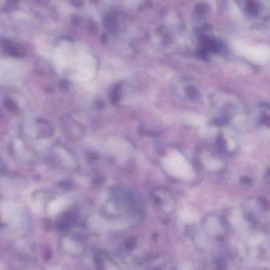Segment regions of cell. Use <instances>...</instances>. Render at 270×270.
Returning a JSON list of instances; mask_svg holds the SVG:
<instances>
[{
  "instance_id": "6da1fadb",
  "label": "cell",
  "mask_w": 270,
  "mask_h": 270,
  "mask_svg": "<svg viewBox=\"0 0 270 270\" xmlns=\"http://www.w3.org/2000/svg\"><path fill=\"white\" fill-rule=\"evenodd\" d=\"M164 164L170 173L179 177H189L192 174V168L186 159L177 151L167 154Z\"/></svg>"
},
{
  "instance_id": "7a4b0ae2",
  "label": "cell",
  "mask_w": 270,
  "mask_h": 270,
  "mask_svg": "<svg viewBox=\"0 0 270 270\" xmlns=\"http://www.w3.org/2000/svg\"><path fill=\"white\" fill-rule=\"evenodd\" d=\"M239 52L255 63H264L269 60V49L265 46H242Z\"/></svg>"
}]
</instances>
